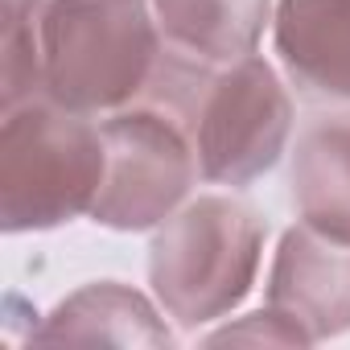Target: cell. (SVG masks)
Here are the masks:
<instances>
[{
	"label": "cell",
	"mask_w": 350,
	"mask_h": 350,
	"mask_svg": "<svg viewBox=\"0 0 350 350\" xmlns=\"http://www.w3.org/2000/svg\"><path fill=\"white\" fill-rule=\"evenodd\" d=\"M144 99L186 124L198 173L215 186H252L293 136V99L260 54L202 66L169 50Z\"/></svg>",
	"instance_id": "obj_1"
},
{
	"label": "cell",
	"mask_w": 350,
	"mask_h": 350,
	"mask_svg": "<svg viewBox=\"0 0 350 350\" xmlns=\"http://www.w3.org/2000/svg\"><path fill=\"white\" fill-rule=\"evenodd\" d=\"M33 29L42 95L79 116H111L144 99L165 58L144 0H50Z\"/></svg>",
	"instance_id": "obj_2"
},
{
	"label": "cell",
	"mask_w": 350,
	"mask_h": 350,
	"mask_svg": "<svg viewBox=\"0 0 350 350\" xmlns=\"http://www.w3.org/2000/svg\"><path fill=\"white\" fill-rule=\"evenodd\" d=\"M107 148L91 116L38 95L0 124V227L9 235L54 231L91 215Z\"/></svg>",
	"instance_id": "obj_3"
},
{
	"label": "cell",
	"mask_w": 350,
	"mask_h": 350,
	"mask_svg": "<svg viewBox=\"0 0 350 350\" xmlns=\"http://www.w3.org/2000/svg\"><path fill=\"white\" fill-rule=\"evenodd\" d=\"M268 227L235 198L202 194L165 219L148 247L157 305L182 329L235 313L256 288Z\"/></svg>",
	"instance_id": "obj_4"
},
{
	"label": "cell",
	"mask_w": 350,
	"mask_h": 350,
	"mask_svg": "<svg viewBox=\"0 0 350 350\" xmlns=\"http://www.w3.org/2000/svg\"><path fill=\"white\" fill-rule=\"evenodd\" d=\"M99 132L107 169L91 219L107 231H157L186 206L194 178H202L186 124L148 99L103 116Z\"/></svg>",
	"instance_id": "obj_5"
},
{
	"label": "cell",
	"mask_w": 350,
	"mask_h": 350,
	"mask_svg": "<svg viewBox=\"0 0 350 350\" xmlns=\"http://www.w3.org/2000/svg\"><path fill=\"white\" fill-rule=\"evenodd\" d=\"M268 309L293 321L309 346L350 329V243H338L309 223L280 235L268 272Z\"/></svg>",
	"instance_id": "obj_6"
},
{
	"label": "cell",
	"mask_w": 350,
	"mask_h": 350,
	"mask_svg": "<svg viewBox=\"0 0 350 350\" xmlns=\"http://www.w3.org/2000/svg\"><path fill=\"white\" fill-rule=\"evenodd\" d=\"M272 42L301 95L350 103V0H276Z\"/></svg>",
	"instance_id": "obj_7"
},
{
	"label": "cell",
	"mask_w": 350,
	"mask_h": 350,
	"mask_svg": "<svg viewBox=\"0 0 350 350\" xmlns=\"http://www.w3.org/2000/svg\"><path fill=\"white\" fill-rule=\"evenodd\" d=\"M29 342L38 346H173V329L157 313V305L120 284V280H95L70 293L38 329H29Z\"/></svg>",
	"instance_id": "obj_8"
},
{
	"label": "cell",
	"mask_w": 350,
	"mask_h": 350,
	"mask_svg": "<svg viewBox=\"0 0 350 350\" xmlns=\"http://www.w3.org/2000/svg\"><path fill=\"white\" fill-rule=\"evenodd\" d=\"M161 38L173 54L202 66H227L256 54L272 0H152Z\"/></svg>",
	"instance_id": "obj_9"
},
{
	"label": "cell",
	"mask_w": 350,
	"mask_h": 350,
	"mask_svg": "<svg viewBox=\"0 0 350 350\" xmlns=\"http://www.w3.org/2000/svg\"><path fill=\"white\" fill-rule=\"evenodd\" d=\"M288 186L301 223L350 243V116H329L301 132Z\"/></svg>",
	"instance_id": "obj_10"
},
{
	"label": "cell",
	"mask_w": 350,
	"mask_h": 350,
	"mask_svg": "<svg viewBox=\"0 0 350 350\" xmlns=\"http://www.w3.org/2000/svg\"><path fill=\"white\" fill-rule=\"evenodd\" d=\"M206 342H211V346H227V342H247V346H260V342H268V346H309V338H305L293 321H284L276 309L247 313L243 321L215 329Z\"/></svg>",
	"instance_id": "obj_11"
},
{
	"label": "cell",
	"mask_w": 350,
	"mask_h": 350,
	"mask_svg": "<svg viewBox=\"0 0 350 350\" xmlns=\"http://www.w3.org/2000/svg\"><path fill=\"white\" fill-rule=\"evenodd\" d=\"M46 5H50V0H0V33L38 25V13Z\"/></svg>",
	"instance_id": "obj_12"
}]
</instances>
